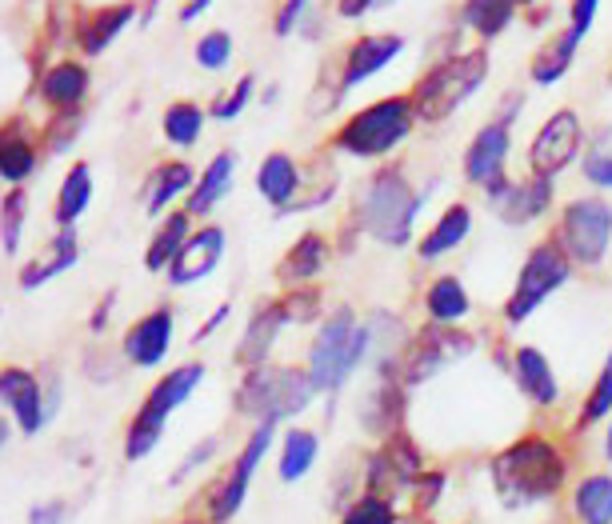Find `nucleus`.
<instances>
[{"mask_svg":"<svg viewBox=\"0 0 612 524\" xmlns=\"http://www.w3.org/2000/svg\"><path fill=\"white\" fill-rule=\"evenodd\" d=\"M92 200V173H88V164H73V173L65 176V185H61V197H56V220L61 225H73Z\"/></svg>","mask_w":612,"mask_h":524,"instance_id":"c9c22d12","label":"nucleus"},{"mask_svg":"<svg viewBox=\"0 0 612 524\" xmlns=\"http://www.w3.org/2000/svg\"><path fill=\"white\" fill-rule=\"evenodd\" d=\"M513 4L516 0H465L460 4V21L469 24L472 33H481L484 41L501 36L513 21Z\"/></svg>","mask_w":612,"mask_h":524,"instance_id":"2f4dec72","label":"nucleus"},{"mask_svg":"<svg viewBox=\"0 0 612 524\" xmlns=\"http://www.w3.org/2000/svg\"><path fill=\"white\" fill-rule=\"evenodd\" d=\"M229 56H232V36L229 33H208L205 41L197 44V65L208 68V73H217V68L229 65Z\"/></svg>","mask_w":612,"mask_h":524,"instance_id":"c03bdc74","label":"nucleus"},{"mask_svg":"<svg viewBox=\"0 0 612 524\" xmlns=\"http://www.w3.org/2000/svg\"><path fill=\"white\" fill-rule=\"evenodd\" d=\"M208 4H212V0H185V4H181V21H197Z\"/></svg>","mask_w":612,"mask_h":524,"instance_id":"5fc2aeb1","label":"nucleus"},{"mask_svg":"<svg viewBox=\"0 0 612 524\" xmlns=\"http://www.w3.org/2000/svg\"><path fill=\"white\" fill-rule=\"evenodd\" d=\"M569 276H572V261L560 252V244H536L528 252L521 276H516V288L509 296V305H504V317L513 320V325L528 320Z\"/></svg>","mask_w":612,"mask_h":524,"instance_id":"6e6552de","label":"nucleus"},{"mask_svg":"<svg viewBox=\"0 0 612 524\" xmlns=\"http://www.w3.org/2000/svg\"><path fill=\"white\" fill-rule=\"evenodd\" d=\"M225 256V229L208 225V229L193 232L185 241V249L176 252V261L168 264V281L173 284H197L205 281Z\"/></svg>","mask_w":612,"mask_h":524,"instance_id":"4468645a","label":"nucleus"},{"mask_svg":"<svg viewBox=\"0 0 612 524\" xmlns=\"http://www.w3.org/2000/svg\"><path fill=\"white\" fill-rule=\"evenodd\" d=\"M317 396L308 372L300 369H252L237 389V408L244 416H261V425H281L285 416L305 413Z\"/></svg>","mask_w":612,"mask_h":524,"instance_id":"39448f33","label":"nucleus"},{"mask_svg":"<svg viewBox=\"0 0 612 524\" xmlns=\"http://www.w3.org/2000/svg\"><path fill=\"white\" fill-rule=\"evenodd\" d=\"M340 524H396V509H393V501H389V496L364 492L361 501H357L349 513L340 516Z\"/></svg>","mask_w":612,"mask_h":524,"instance_id":"ea45409f","label":"nucleus"},{"mask_svg":"<svg viewBox=\"0 0 612 524\" xmlns=\"http://www.w3.org/2000/svg\"><path fill=\"white\" fill-rule=\"evenodd\" d=\"M185 241H188V212H173V217L156 229L153 244H149V252H144V269H149V273L168 269V264L176 261V252L185 249Z\"/></svg>","mask_w":612,"mask_h":524,"instance_id":"7c9ffc66","label":"nucleus"},{"mask_svg":"<svg viewBox=\"0 0 612 524\" xmlns=\"http://www.w3.org/2000/svg\"><path fill=\"white\" fill-rule=\"evenodd\" d=\"M577 44H580V36L572 33V29H565V33L553 36L545 48H536L533 65H528L536 85H557V80L572 68V61H577Z\"/></svg>","mask_w":612,"mask_h":524,"instance_id":"412c9836","label":"nucleus"},{"mask_svg":"<svg viewBox=\"0 0 612 524\" xmlns=\"http://www.w3.org/2000/svg\"><path fill=\"white\" fill-rule=\"evenodd\" d=\"M41 88L53 105L73 109V105L88 92V73H85V65H77V61H65V65L48 68V77H44Z\"/></svg>","mask_w":612,"mask_h":524,"instance_id":"f704fd0d","label":"nucleus"},{"mask_svg":"<svg viewBox=\"0 0 612 524\" xmlns=\"http://www.w3.org/2000/svg\"><path fill=\"white\" fill-rule=\"evenodd\" d=\"M516 381H521V389H525V396L533 404H540V408H548V404H557L560 389H557V376H553V364H548V357L540 349H533V345H525V349H516Z\"/></svg>","mask_w":612,"mask_h":524,"instance_id":"a211bd4d","label":"nucleus"},{"mask_svg":"<svg viewBox=\"0 0 612 524\" xmlns=\"http://www.w3.org/2000/svg\"><path fill=\"white\" fill-rule=\"evenodd\" d=\"M0 401L12 404V413L21 421L24 433H36L44 425V396L36 389V381L24 369H4L0 372Z\"/></svg>","mask_w":612,"mask_h":524,"instance_id":"f3484780","label":"nucleus"},{"mask_svg":"<svg viewBox=\"0 0 612 524\" xmlns=\"http://www.w3.org/2000/svg\"><path fill=\"white\" fill-rule=\"evenodd\" d=\"M425 308L428 317L437 320V325H457V320L469 317V293H465V284L457 276H437V281L428 284L425 293Z\"/></svg>","mask_w":612,"mask_h":524,"instance_id":"cd10ccee","label":"nucleus"},{"mask_svg":"<svg viewBox=\"0 0 612 524\" xmlns=\"http://www.w3.org/2000/svg\"><path fill=\"white\" fill-rule=\"evenodd\" d=\"M612 413V352L609 361H604L601 376H597V384H592L589 401H584V413H580V425H597L601 416Z\"/></svg>","mask_w":612,"mask_h":524,"instance_id":"37998d69","label":"nucleus"},{"mask_svg":"<svg viewBox=\"0 0 612 524\" xmlns=\"http://www.w3.org/2000/svg\"><path fill=\"white\" fill-rule=\"evenodd\" d=\"M249 100H252V77H241L237 85H232L229 97L212 105V117H217V121H232V117H241Z\"/></svg>","mask_w":612,"mask_h":524,"instance_id":"a18cd8bd","label":"nucleus"},{"mask_svg":"<svg viewBox=\"0 0 612 524\" xmlns=\"http://www.w3.org/2000/svg\"><path fill=\"white\" fill-rule=\"evenodd\" d=\"M489 472L504 509H528L536 501H548L565 484L569 460L553 440L521 437L516 445H509L504 452L492 457Z\"/></svg>","mask_w":612,"mask_h":524,"instance_id":"f257e3e1","label":"nucleus"},{"mask_svg":"<svg viewBox=\"0 0 612 524\" xmlns=\"http://www.w3.org/2000/svg\"><path fill=\"white\" fill-rule=\"evenodd\" d=\"M612 241V205L601 197H580L560 212L557 244L577 264H601Z\"/></svg>","mask_w":612,"mask_h":524,"instance_id":"0eeeda50","label":"nucleus"},{"mask_svg":"<svg viewBox=\"0 0 612 524\" xmlns=\"http://www.w3.org/2000/svg\"><path fill=\"white\" fill-rule=\"evenodd\" d=\"M580 524H612V472H592L572 492Z\"/></svg>","mask_w":612,"mask_h":524,"instance_id":"bb28decb","label":"nucleus"},{"mask_svg":"<svg viewBox=\"0 0 612 524\" xmlns=\"http://www.w3.org/2000/svg\"><path fill=\"white\" fill-rule=\"evenodd\" d=\"M132 17H136L132 4H112V9H100V12H92V17H85V21H80V33H77L80 48H85L88 56L105 53L112 44V36L121 33Z\"/></svg>","mask_w":612,"mask_h":524,"instance_id":"393cba45","label":"nucleus"},{"mask_svg":"<svg viewBox=\"0 0 612 524\" xmlns=\"http://www.w3.org/2000/svg\"><path fill=\"white\" fill-rule=\"evenodd\" d=\"M173 345V313L168 308H156L149 313L144 320L129 328V337H124V357L132 364H141V369H156L164 361V352Z\"/></svg>","mask_w":612,"mask_h":524,"instance_id":"dca6fc26","label":"nucleus"},{"mask_svg":"<svg viewBox=\"0 0 612 524\" xmlns=\"http://www.w3.org/2000/svg\"><path fill=\"white\" fill-rule=\"evenodd\" d=\"M509 149H513V132H509V121H492L484 124L472 144L465 149V176L472 185H492L501 176L504 161H509Z\"/></svg>","mask_w":612,"mask_h":524,"instance_id":"ddd939ff","label":"nucleus"},{"mask_svg":"<svg viewBox=\"0 0 612 524\" xmlns=\"http://www.w3.org/2000/svg\"><path fill=\"white\" fill-rule=\"evenodd\" d=\"M416 124L413 97H384L361 109L345 129L337 132V149L349 156H384L405 141Z\"/></svg>","mask_w":612,"mask_h":524,"instance_id":"423d86ee","label":"nucleus"},{"mask_svg":"<svg viewBox=\"0 0 612 524\" xmlns=\"http://www.w3.org/2000/svg\"><path fill=\"white\" fill-rule=\"evenodd\" d=\"M401 48H405V41H401L396 33L361 36V41H357V44L349 48V56H345V77H340V88L349 92V88H357L361 80L376 77L381 68L393 65Z\"/></svg>","mask_w":612,"mask_h":524,"instance_id":"2eb2a0df","label":"nucleus"},{"mask_svg":"<svg viewBox=\"0 0 612 524\" xmlns=\"http://www.w3.org/2000/svg\"><path fill=\"white\" fill-rule=\"evenodd\" d=\"M328 261V244L320 232H305L300 241L288 249V256L281 261V276L285 281H313Z\"/></svg>","mask_w":612,"mask_h":524,"instance_id":"c756f323","label":"nucleus"},{"mask_svg":"<svg viewBox=\"0 0 612 524\" xmlns=\"http://www.w3.org/2000/svg\"><path fill=\"white\" fill-rule=\"evenodd\" d=\"M516 4H525V0H516Z\"/></svg>","mask_w":612,"mask_h":524,"instance_id":"13d9d810","label":"nucleus"},{"mask_svg":"<svg viewBox=\"0 0 612 524\" xmlns=\"http://www.w3.org/2000/svg\"><path fill=\"white\" fill-rule=\"evenodd\" d=\"M229 188H232V156L220 153L217 161L205 168L197 188H193V197H188V217H205V212H212L217 200H225Z\"/></svg>","mask_w":612,"mask_h":524,"instance_id":"c85d7f7f","label":"nucleus"},{"mask_svg":"<svg viewBox=\"0 0 612 524\" xmlns=\"http://www.w3.org/2000/svg\"><path fill=\"white\" fill-rule=\"evenodd\" d=\"M364 349H369V328L357 325L349 308H337L320 325L317 345L308 352V381H313V389L317 393H337L345 376L361 364Z\"/></svg>","mask_w":612,"mask_h":524,"instance_id":"20e7f679","label":"nucleus"},{"mask_svg":"<svg viewBox=\"0 0 612 524\" xmlns=\"http://www.w3.org/2000/svg\"><path fill=\"white\" fill-rule=\"evenodd\" d=\"M29 524H65V513H61V504H36L29 513Z\"/></svg>","mask_w":612,"mask_h":524,"instance_id":"603ef678","label":"nucleus"},{"mask_svg":"<svg viewBox=\"0 0 612 524\" xmlns=\"http://www.w3.org/2000/svg\"><path fill=\"white\" fill-rule=\"evenodd\" d=\"M161 433H164V416H156V413H149V408H141V413H136V421L129 425L124 457H129V460L149 457V452L156 448V440H161Z\"/></svg>","mask_w":612,"mask_h":524,"instance_id":"4c0bfd02","label":"nucleus"},{"mask_svg":"<svg viewBox=\"0 0 612 524\" xmlns=\"http://www.w3.org/2000/svg\"><path fill=\"white\" fill-rule=\"evenodd\" d=\"M212 452H217V437H208L205 445L193 448V452H188V460H185V465H181V472H185V477H188V472L197 469V465H205V460L212 457Z\"/></svg>","mask_w":612,"mask_h":524,"instance_id":"3c124183","label":"nucleus"},{"mask_svg":"<svg viewBox=\"0 0 612 524\" xmlns=\"http://www.w3.org/2000/svg\"><path fill=\"white\" fill-rule=\"evenodd\" d=\"M604 457L612 460V428H609V437H604Z\"/></svg>","mask_w":612,"mask_h":524,"instance_id":"4d7b16f0","label":"nucleus"},{"mask_svg":"<svg viewBox=\"0 0 612 524\" xmlns=\"http://www.w3.org/2000/svg\"><path fill=\"white\" fill-rule=\"evenodd\" d=\"M256 188L269 205H276V212H288L300 193V173H296V161L288 153L264 156L261 173H256Z\"/></svg>","mask_w":612,"mask_h":524,"instance_id":"6ab92c4d","label":"nucleus"},{"mask_svg":"<svg viewBox=\"0 0 612 524\" xmlns=\"http://www.w3.org/2000/svg\"><path fill=\"white\" fill-rule=\"evenodd\" d=\"M305 4H308V0H285V9L276 12V24H273L276 33H281V36L293 33L296 21H300V12H305Z\"/></svg>","mask_w":612,"mask_h":524,"instance_id":"8fccbe9b","label":"nucleus"},{"mask_svg":"<svg viewBox=\"0 0 612 524\" xmlns=\"http://www.w3.org/2000/svg\"><path fill=\"white\" fill-rule=\"evenodd\" d=\"M401 416H405V396H401V384L389 381L384 376L381 384H376V393L369 396V404H364V428L369 433H376V437H389L396 425H401Z\"/></svg>","mask_w":612,"mask_h":524,"instance_id":"a878e982","label":"nucleus"},{"mask_svg":"<svg viewBox=\"0 0 612 524\" xmlns=\"http://www.w3.org/2000/svg\"><path fill=\"white\" fill-rule=\"evenodd\" d=\"M465 352H472V337H465V332H449L445 325H440V332L437 328H433V332H420L416 345L408 349V357H405V372H401V381L405 384L428 381L433 372H440L449 361H460Z\"/></svg>","mask_w":612,"mask_h":524,"instance_id":"f8f14e48","label":"nucleus"},{"mask_svg":"<svg viewBox=\"0 0 612 524\" xmlns=\"http://www.w3.org/2000/svg\"><path fill=\"white\" fill-rule=\"evenodd\" d=\"M4 440H9V421L0 416V445H4Z\"/></svg>","mask_w":612,"mask_h":524,"instance_id":"6e6d98bb","label":"nucleus"},{"mask_svg":"<svg viewBox=\"0 0 612 524\" xmlns=\"http://www.w3.org/2000/svg\"><path fill=\"white\" fill-rule=\"evenodd\" d=\"M597 9H601V0H572V9H569V17H572V33H577V36L589 33L592 21H597Z\"/></svg>","mask_w":612,"mask_h":524,"instance_id":"09e8293b","label":"nucleus"},{"mask_svg":"<svg viewBox=\"0 0 612 524\" xmlns=\"http://www.w3.org/2000/svg\"><path fill=\"white\" fill-rule=\"evenodd\" d=\"M33 164H36V153L29 141H21V137L0 141V176H4L9 185H21L24 176L33 173Z\"/></svg>","mask_w":612,"mask_h":524,"instance_id":"58836bf2","label":"nucleus"},{"mask_svg":"<svg viewBox=\"0 0 612 524\" xmlns=\"http://www.w3.org/2000/svg\"><path fill=\"white\" fill-rule=\"evenodd\" d=\"M484 77H489V56H484L481 48H477V53L449 56V61H440L437 68H428L425 80H420L413 92L416 121L437 124V121H445V117H452V112L484 85Z\"/></svg>","mask_w":612,"mask_h":524,"instance_id":"f03ea898","label":"nucleus"},{"mask_svg":"<svg viewBox=\"0 0 612 524\" xmlns=\"http://www.w3.org/2000/svg\"><path fill=\"white\" fill-rule=\"evenodd\" d=\"M24 212H29V200H24L21 188H12L4 205H0V237H4V252H17L24 229Z\"/></svg>","mask_w":612,"mask_h":524,"instance_id":"a19ab883","label":"nucleus"},{"mask_svg":"<svg viewBox=\"0 0 612 524\" xmlns=\"http://www.w3.org/2000/svg\"><path fill=\"white\" fill-rule=\"evenodd\" d=\"M372 4H376V0H340V17H345V21H357V17H364Z\"/></svg>","mask_w":612,"mask_h":524,"instance_id":"864d4df0","label":"nucleus"},{"mask_svg":"<svg viewBox=\"0 0 612 524\" xmlns=\"http://www.w3.org/2000/svg\"><path fill=\"white\" fill-rule=\"evenodd\" d=\"M77 237H73V229H65L61 237H56L48 249L36 256V261L24 264V273H21V284L24 288H41L44 281H53L56 273H65V269H73L77 264Z\"/></svg>","mask_w":612,"mask_h":524,"instance_id":"5701e85b","label":"nucleus"},{"mask_svg":"<svg viewBox=\"0 0 612 524\" xmlns=\"http://www.w3.org/2000/svg\"><path fill=\"white\" fill-rule=\"evenodd\" d=\"M384 460L393 465L396 481L408 484V481H420V452L408 437H393V445L384 448Z\"/></svg>","mask_w":612,"mask_h":524,"instance_id":"79ce46f5","label":"nucleus"},{"mask_svg":"<svg viewBox=\"0 0 612 524\" xmlns=\"http://www.w3.org/2000/svg\"><path fill=\"white\" fill-rule=\"evenodd\" d=\"M200 376H205V364H181V369H173L168 376H161V384L149 393L144 408L168 421V413H173L176 404H185L188 396H193V389L200 384Z\"/></svg>","mask_w":612,"mask_h":524,"instance_id":"b1692460","label":"nucleus"},{"mask_svg":"<svg viewBox=\"0 0 612 524\" xmlns=\"http://www.w3.org/2000/svg\"><path fill=\"white\" fill-rule=\"evenodd\" d=\"M320 457V437L317 433H305V428H293L281 448V481H300Z\"/></svg>","mask_w":612,"mask_h":524,"instance_id":"72a5a7b5","label":"nucleus"},{"mask_svg":"<svg viewBox=\"0 0 612 524\" xmlns=\"http://www.w3.org/2000/svg\"><path fill=\"white\" fill-rule=\"evenodd\" d=\"M276 425H261L256 433L249 437V445H244V452L237 457V465H232V472L225 477V484L217 489V496H212V521L225 524L237 516V509L244 504V496H249V484L252 477H256V465H261V457L269 452V440H273Z\"/></svg>","mask_w":612,"mask_h":524,"instance_id":"9d476101","label":"nucleus"},{"mask_svg":"<svg viewBox=\"0 0 612 524\" xmlns=\"http://www.w3.org/2000/svg\"><path fill=\"white\" fill-rule=\"evenodd\" d=\"M584 176H589V185L612 188V149H597L584 156Z\"/></svg>","mask_w":612,"mask_h":524,"instance_id":"49530a36","label":"nucleus"},{"mask_svg":"<svg viewBox=\"0 0 612 524\" xmlns=\"http://www.w3.org/2000/svg\"><path fill=\"white\" fill-rule=\"evenodd\" d=\"M577 153H580V117L572 109H560L540 124V132L528 144V168H533V176L553 181V176L565 173L577 161Z\"/></svg>","mask_w":612,"mask_h":524,"instance_id":"1a4fd4ad","label":"nucleus"},{"mask_svg":"<svg viewBox=\"0 0 612 524\" xmlns=\"http://www.w3.org/2000/svg\"><path fill=\"white\" fill-rule=\"evenodd\" d=\"M281 313H285V320H308L317 317V293H293L288 301H281Z\"/></svg>","mask_w":612,"mask_h":524,"instance_id":"de8ad7c7","label":"nucleus"},{"mask_svg":"<svg viewBox=\"0 0 612 524\" xmlns=\"http://www.w3.org/2000/svg\"><path fill=\"white\" fill-rule=\"evenodd\" d=\"M281 325H285V313H281V305L261 308V313L249 320V328H244L241 349H237V361L249 364V369H256V364H261L264 357L273 352L276 337H281Z\"/></svg>","mask_w":612,"mask_h":524,"instance_id":"aec40b11","label":"nucleus"},{"mask_svg":"<svg viewBox=\"0 0 612 524\" xmlns=\"http://www.w3.org/2000/svg\"><path fill=\"white\" fill-rule=\"evenodd\" d=\"M416 208H420V197L413 193L405 176L396 168H384L364 185L361 193V225L389 249H405L408 237H413V220Z\"/></svg>","mask_w":612,"mask_h":524,"instance_id":"7ed1b4c3","label":"nucleus"},{"mask_svg":"<svg viewBox=\"0 0 612 524\" xmlns=\"http://www.w3.org/2000/svg\"><path fill=\"white\" fill-rule=\"evenodd\" d=\"M472 229V212L465 205H452L449 212H440V220L428 229V237L420 241V261H437V256H445V252L460 249V241L469 237Z\"/></svg>","mask_w":612,"mask_h":524,"instance_id":"4be33fe9","label":"nucleus"},{"mask_svg":"<svg viewBox=\"0 0 612 524\" xmlns=\"http://www.w3.org/2000/svg\"><path fill=\"white\" fill-rule=\"evenodd\" d=\"M193 185V168L185 161H168L161 164L153 176H149V193H144V208L149 212H161L173 197H181L185 188Z\"/></svg>","mask_w":612,"mask_h":524,"instance_id":"473e14b6","label":"nucleus"},{"mask_svg":"<svg viewBox=\"0 0 612 524\" xmlns=\"http://www.w3.org/2000/svg\"><path fill=\"white\" fill-rule=\"evenodd\" d=\"M484 193H489V205L496 208V217H501L504 225H528V220L540 217L548 208V200H553V181L528 176V181L513 185V181L496 176L492 185H484Z\"/></svg>","mask_w":612,"mask_h":524,"instance_id":"9b49d317","label":"nucleus"},{"mask_svg":"<svg viewBox=\"0 0 612 524\" xmlns=\"http://www.w3.org/2000/svg\"><path fill=\"white\" fill-rule=\"evenodd\" d=\"M200 129H205V112L193 105V100H176L173 109L164 112V137L181 149L200 141Z\"/></svg>","mask_w":612,"mask_h":524,"instance_id":"e433bc0d","label":"nucleus"}]
</instances>
